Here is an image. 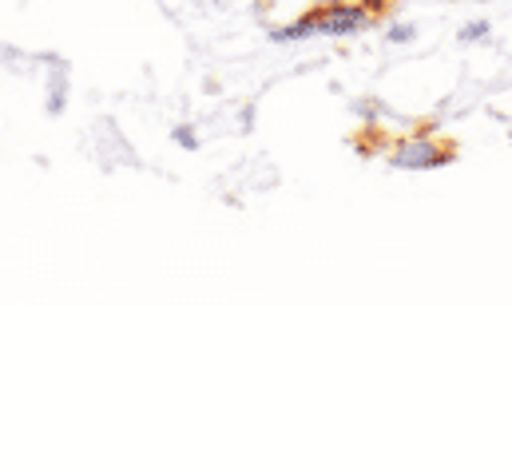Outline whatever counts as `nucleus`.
Segmentation results:
<instances>
[{
  "mask_svg": "<svg viewBox=\"0 0 512 472\" xmlns=\"http://www.w3.org/2000/svg\"><path fill=\"white\" fill-rule=\"evenodd\" d=\"M389 163L397 171H437V167L453 163V147L437 143L429 135H405V139H397L389 147Z\"/></svg>",
  "mask_w": 512,
  "mask_h": 472,
  "instance_id": "nucleus-2",
  "label": "nucleus"
},
{
  "mask_svg": "<svg viewBox=\"0 0 512 472\" xmlns=\"http://www.w3.org/2000/svg\"><path fill=\"white\" fill-rule=\"evenodd\" d=\"M171 139H175L183 151H199V135H195V127H187V123H179V127L171 131Z\"/></svg>",
  "mask_w": 512,
  "mask_h": 472,
  "instance_id": "nucleus-6",
  "label": "nucleus"
},
{
  "mask_svg": "<svg viewBox=\"0 0 512 472\" xmlns=\"http://www.w3.org/2000/svg\"><path fill=\"white\" fill-rule=\"evenodd\" d=\"M314 4H350V0H314Z\"/></svg>",
  "mask_w": 512,
  "mask_h": 472,
  "instance_id": "nucleus-7",
  "label": "nucleus"
},
{
  "mask_svg": "<svg viewBox=\"0 0 512 472\" xmlns=\"http://www.w3.org/2000/svg\"><path fill=\"white\" fill-rule=\"evenodd\" d=\"M64 104H68V80H64L60 72H56V76H52V96H48V112H52V116H60V112H64Z\"/></svg>",
  "mask_w": 512,
  "mask_h": 472,
  "instance_id": "nucleus-3",
  "label": "nucleus"
},
{
  "mask_svg": "<svg viewBox=\"0 0 512 472\" xmlns=\"http://www.w3.org/2000/svg\"><path fill=\"white\" fill-rule=\"evenodd\" d=\"M489 32H493L489 20H469L457 36H461V44H481V40H489Z\"/></svg>",
  "mask_w": 512,
  "mask_h": 472,
  "instance_id": "nucleus-4",
  "label": "nucleus"
},
{
  "mask_svg": "<svg viewBox=\"0 0 512 472\" xmlns=\"http://www.w3.org/2000/svg\"><path fill=\"white\" fill-rule=\"evenodd\" d=\"M374 24V12L362 4V0H350V4H314L306 16H298L294 24L286 28H274L270 40L274 44H298V40H310V36H330V40H342V36H358Z\"/></svg>",
  "mask_w": 512,
  "mask_h": 472,
  "instance_id": "nucleus-1",
  "label": "nucleus"
},
{
  "mask_svg": "<svg viewBox=\"0 0 512 472\" xmlns=\"http://www.w3.org/2000/svg\"><path fill=\"white\" fill-rule=\"evenodd\" d=\"M385 40L389 44H413L417 40V24H389L385 28Z\"/></svg>",
  "mask_w": 512,
  "mask_h": 472,
  "instance_id": "nucleus-5",
  "label": "nucleus"
}]
</instances>
